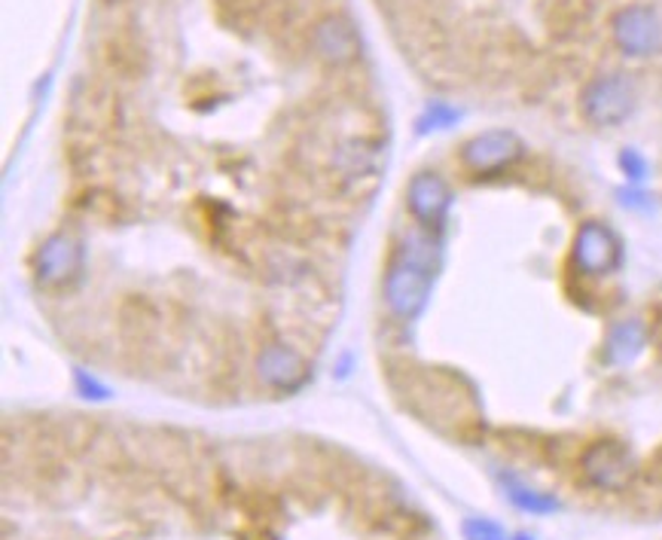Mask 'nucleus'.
<instances>
[{
  "mask_svg": "<svg viewBox=\"0 0 662 540\" xmlns=\"http://www.w3.org/2000/svg\"><path fill=\"white\" fill-rule=\"evenodd\" d=\"M440 269V242L433 232H418L409 235L388 262L382 294L385 306L394 318L401 321H416L421 311L431 303L433 281Z\"/></svg>",
  "mask_w": 662,
  "mask_h": 540,
  "instance_id": "obj_1",
  "label": "nucleus"
},
{
  "mask_svg": "<svg viewBox=\"0 0 662 540\" xmlns=\"http://www.w3.org/2000/svg\"><path fill=\"white\" fill-rule=\"evenodd\" d=\"M580 474H584L586 486H592L599 492L620 494L638 477V458L632 455V449L623 440L601 437L584 449Z\"/></svg>",
  "mask_w": 662,
  "mask_h": 540,
  "instance_id": "obj_2",
  "label": "nucleus"
},
{
  "mask_svg": "<svg viewBox=\"0 0 662 540\" xmlns=\"http://www.w3.org/2000/svg\"><path fill=\"white\" fill-rule=\"evenodd\" d=\"M635 83L626 74H599L584 86L580 93V113L586 116V123L596 128H616L629 120L635 113Z\"/></svg>",
  "mask_w": 662,
  "mask_h": 540,
  "instance_id": "obj_3",
  "label": "nucleus"
},
{
  "mask_svg": "<svg viewBox=\"0 0 662 540\" xmlns=\"http://www.w3.org/2000/svg\"><path fill=\"white\" fill-rule=\"evenodd\" d=\"M571 266L586 279H608L623 266V238L601 220H586L571 242Z\"/></svg>",
  "mask_w": 662,
  "mask_h": 540,
  "instance_id": "obj_4",
  "label": "nucleus"
},
{
  "mask_svg": "<svg viewBox=\"0 0 662 540\" xmlns=\"http://www.w3.org/2000/svg\"><path fill=\"white\" fill-rule=\"evenodd\" d=\"M525 156V140L510 128H486L467 138L458 150L462 165L477 177H494L504 174L513 165H519Z\"/></svg>",
  "mask_w": 662,
  "mask_h": 540,
  "instance_id": "obj_5",
  "label": "nucleus"
},
{
  "mask_svg": "<svg viewBox=\"0 0 662 540\" xmlns=\"http://www.w3.org/2000/svg\"><path fill=\"white\" fill-rule=\"evenodd\" d=\"M86 247L74 232H52L34 254V275L47 291H64L83 275Z\"/></svg>",
  "mask_w": 662,
  "mask_h": 540,
  "instance_id": "obj_6",
  "label": "nucleus"
},
{
  "mask_svg": "<svg viewBox=\"0 0 662 540\" xmlns=\"http://www.w3.org/2000/svg\"><path fill=\"white\" fill-rule=\"evenodd\" d=\"M452 201H455V193L449 181L431 169L416 171L406 184V211L425 232L440 235L446 230Z\"/></svg>",
  "mask_w": 662,
  "mask_h": 540,
  "instance_id": "obj_7",
  "label": "nucleus"
},
{
  "mask_svg": "<svg viewBox=\"0 0 662 540\" xmlns=\"http://www.w3.org/2000/svg\"><path fill=\"white\" fill-rule=\"evenodd\" d=\"M611 37L616 49L629 59H647L662 47V19L647 3H629L611 19Z\"/></svg>",
  "mask_w": 662,
  "mask_h": 540,
  "instance_id": "obj_8",
  "label": "nucleus"
},
{
  "mask_svg": "<svg viewBox=\"0 0 662 540\" xmlns=\"http://www.w3.org/2000/svg\"><path fill=\"white\" fill-rule=\"evenodd\" d=\"M257 379L278 394H296L311 379V367L287 342H269L257 355Z\"/></svg>",
  "mask_w": 662,
  "mask_h": 540,
  "instance_id": "obj_9",
  "label": "nucleus"
},
{
  "mask_svg": "<svg viewBox=\"0 0 662 540\" xmlns=\"http://www.w3.org/2000/svg\"><path fill=\"white\" fill-rule=\"evenodd\" d=\"M311 49L321 62L333 68H345L360 59V34L352 19L330 13L315 22L311 28Z\"/></svg>",
  "mask_w": 662,
  "mask_h": 540,
  "instance_id": "obj_10",
  "label": "nucleus"
},
{
  "mask_svg": "<svg viewBox=\"0 0 662 540\" xmlns=\"http://www.w3.org/2000/svg\"><path fill=\"white\" fill-rule=\"evenodd\" d=\"M645 348H647L645 321L629 318V321H620L616 327H611L608 342H604V360H608L611 367H626L632 360H638V355H641Z\"/></svg>",
  "mask_w": 662,
  "mask_h": 540,
  "instance_id": "obj_11",
  "label": "nucleus"
},
{
  "mask_svg": "<svg viewBox=\"0 0 662 540\" xmlns=\"http://www.w3.org/2000/svg\"><path fill=\"white\" fill-rule=\"evenodd\" d=\"M501 489H504V498L519 513H528V516H553V513L562 510V501L555 494L540 492L516 474H501Z\"/></svg>",
  "mask_w": 662,
  "mask_h": 540,
  "instance_id": "obj_12",
  "label": "nucleus"
},
{
  "mask_svg": "<svg viewBox=\"0 0 662 540\" xmlns=\"http://www.w3.org/2000/svg\"><path fill=\"white\" fill-rule=\"evenodd\" d=\"M462 110L449 101H431L428 108L421 110V116L416 120L418 135H431V132H446L452 125L462 123Z\"/></svg>",
  "mask_w": 662,
  "mask_h": 540,
  "instance_id": "obj_13",
  "label": "nucleus"
},
{
  "mask_svg": "<svg viewBox=\"0 0 662 540\" xmlns=\"http://www.w3.org/2000/svg\"><path fill=\"white\" fill-rule=\"evenodd\" d=\"M464 540H510L507 528L489 516H467L462 523Z\"/></svg>",
  "mask_w": 662,
  "mask_h": 540,
  "instance_id": "obj_14",
  "label": "nucleus"
},
{
  "mask_svg": "<svg viewBox=\"0 0 662 540\" xmlns=\"http://www.w3.org/2000/svg\"><path fill=\"white\" fill-rule=\"evenodd\" d=\"M616 162H620V171H623V174L629 177L632 184H641V181L647 177V159L638 154L635 147H626V150L620 154V159H616Z\"/></svg>",
  "mask_w": 662,
  "mask_h": 540,
  "instance_id": "obj_15",
  "label": "nucleus"
},
{
  "mask_svg": "<svg viewBox=\"0 0 662 540\" xmlns=\"http://www.w3.org/2000/svg\"><path fill=\"white\" fill-rule=\"evenodd\" d=\"M74 382H77L79 397H86V401H110V388L101 385V382H98L95 376H89L86 370L74 372Z\"/></svg>",
  "mask_w": 662,
  "mask_h": 540,
  "instance_id": "obj_16",
  "label": "nucleus"
},
{
  "mask_svg": "<svg viewBox=\"0 0 662 540\" xmlns=\"http://www.w3.org/2000/svg\"><path fill=\"white\" fill-rule=\"evenodd\" d=\"M510 540H538V538H535V535H528V531H516V535H513Z\"/></svg>",
  "mask_w": 662,
  "mask_h": 540,
  "instance_id": "obj_17",
  "label": "nucleus"
}]
</instances>
